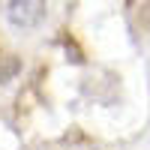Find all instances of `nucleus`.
Wrapping results in <instances>:
<instances>
[{"mask_svg":"<svg viewBox=\"0 0 150 150\" xmlns=\"http://www.w3.org/2000/svg\"><path fill=\"white\" fill-rule=\"evenodd\" d=\"M48 15L45 0H9L6 3V21L15 30H36Z\"/></svg>","mask_w":150,"mask_h":150,"instance_id":"f257e3e1","label":"nucleus"},{"mask_svg":"<svg viewBox=\"0 0 150 150\" xmlns=\"http://www.w3.org/2000/svg\"><path fill=\"white\" fill-rule=\"evenodd\" d=\"M18 72H21V60H18L15 54H6V51H0V84L12 81Z\"/></svg>","mask_w":150,"mask_h":150,"instance_id":"f03ea898","label":"nucleus"},{"mask_svg":"<svg viewBox=\"0 0 150 150\" xmlns=\"http://www.w3.org/2000/svg\"><path fill=\"white\" fill-rule=\"evenodd\" d=\"M60 39H63V48H66V54H72L69 60H72V63H84V54H81V48L78 45H75V39H72V36L63 30V36H60Z\"/></svg>","mask_w":150,"mask_h":150,"instance_id":"7ed1b4c3","label":"nucleus"}]
</instances>
